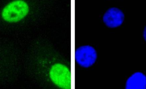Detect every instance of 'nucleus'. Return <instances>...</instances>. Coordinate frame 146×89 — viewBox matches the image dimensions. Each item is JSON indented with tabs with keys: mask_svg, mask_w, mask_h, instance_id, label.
I'll return each mask as SVG.
<instances>
[{
	"mask_svg": "<svg viewBox=\"0 0 146 89\" xmlns=\"http://www.w3.org/2000/svg\"><path fill=\"white\" fill-rule=\"evenodd\" d=\"M50 77L52 82L59 88L71 89V72L64 65L61 64L54 65L50 71Z\"/></svg>",
	"mask_w": 146,
	"mask_h": 89,
	"instance_id": "nucleus-2",
	"label": "nucleus"
},
{
	"mask_svg": "<svg viewBox=\"0 0 146 89\" xmlns=\"http://www.w3.org/2000/svg\"><path fill=\"white\" fill-rule=\"evenodd\" d=\"M143 36H144V39L146 42V26L145 27L144 30V32H143Z\"/></svg>",
	"mask_w": 146,
	"mask_h": 89,
	"instance_id": "nucleus-6",
	"label": "nucleus"
},
{
	"mask_svg": "<svg viewBox=\"0 0 146 89\" xmlns=\"http://www.w3.org/2000/svg\"><path fill=\"white\" fill-rule=\"evenodd\" d=\"M98 54L93 47L89 45L81 46L76 50L75 58L80 66L88 68L92 66L97 60Z\"/></svg>",
	"mask_w": 146,
	"mask_h": 89,
	"instance_id": "nucleus-3",
	"label": "nucleus"
},
{
	"mask_svg": "<svg viewBox=\"0 0 146 89\" xmlns=\"http://www.w3.org/2000/svg\"><path fill=\"white\" fill-rule=\"evenodd\" d=\"M29 11V6L25 1L15 0L4 7L2 11V17L7 22L15 23L24 19Z\"/></svg>",
	"mask_w": 146,
	"mask_h": 89,
	"instance_id": "nucleus-1",
	"label": "nucleus"
},
{
	"mask_svg": "<svg viewBox=\"0 0 146 89\" xmlns=\"http://www.w3.org/2000/svg\"><path fill=\"white\" fill-rule=\"evenodd\" d=\"M124 13L121 10L116 7L109 9L104 14L103 22L110 28H116L120 26L124 21Z\"/></svg>",
	"mask_w": 146,
	"mask_h": 89,
	"instance_id": "nucleus-4",
	"label": "nucleus"
},
{
	"mask_svg": "<svg viewBox=\"0 0 146 89\" xmlns=\"http://www.w3.org/2000/svg\"><path fill=\"white\" fill-rule=\"evenodd\" d=\"M126 89H146V76L141 72L132 75L126 82Z\"/></svg>",
	"mask_w": 146,
	"mask_h": 89,
	"instance_id": "nucleus-5",
	"label": "nucleus"
}]
</instances>
